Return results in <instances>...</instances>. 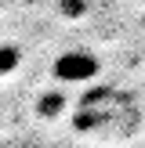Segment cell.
Here are the masks:
<instances>
[{
	"mask_svg": "<svg viewBox=\"0 0 145 148\" xmlns=\"http://www.w3.org/2000/svg\"><path fill=\"white\" fill-rule=\"evenodd\" d=\"M55 76L62 83H87V79L98 76V58L87 54V51H69L55 62Z\"/></svg>",
	"mask_w": 145,
	"mask_h": 148,
	"instance_id": "6da1fadb",
	"label": "cell"
},
{
	"mask_svg": "<svg viewBox=\"0 0 145 148\" xmlns=\"http://www.w3.org/2000/svg\"><path fill=\"white\" fill-rule=\"evenodd\" d=\"M62 105H65V94L55 90V94H47V98L36 105V112H40V116H58V112H62Z\"/></svg>",
	"mask_w": 145,
	"mask_h": 148,
	"instance_id": "7a4b0ae2",
	"label": "cell"
},
{
	"mask_svg": "<svg viewBox=\"0 0 145 148\" xmlns=\"http://www.w3.org/2000/svg\"><path fill=\"white\" fill-rule=\"evenodd\" d=\"M18 65V47H0V72Z\"/></svg>",
	"mask_w": 145,
	"mask_h": 148,
	"instance_id": "3957f363",
	"label": "cell"
}]
</instances>
